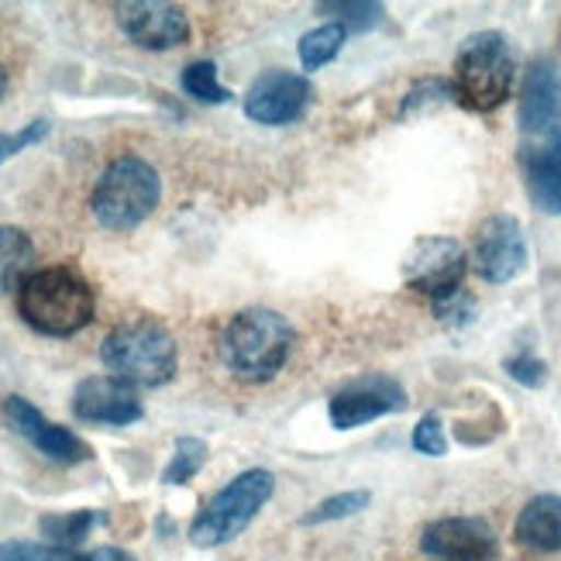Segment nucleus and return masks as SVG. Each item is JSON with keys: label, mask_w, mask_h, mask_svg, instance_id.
I'll return each instance as SVG.
<instances>
[{"label": "nucleus", "mask_w": 561, "mask_h": 561, "mask_svg": "<svg viewBox=\"0 0 561 561\" xmlns=\"http://www.w3.org/2000/svg\"><path fill=\"white\" fill-rule=\"evenodd\" d=\"M365 503H369V493L365 490H355V493H337L324 503L313 506V514L304 517V524H328V520H341V517H352L358 514V510H365Z\"/></svg>", "instance_id": "nucleus-23"}, {"label": "nucleus", "mask_w": 561, "mask_h": 561, "mask_svg": "<svg viewBox=\"0 0 561 561\" xmlns=\"http://www.w3.org/2000/svg\"><path fill=\"white\" fill-rule=\"evenodd\" d=\"M72 413L87 424L125 427V424L141 421L145 407L131 382L117 376H90L77 386V393H72Z\"/></svg>", "instance_id": "nucleus-12"}, {"label": "nucleus", "mask_w": 561, "mask_h": 561, "mask_svg": "<svg viewBox=\"0 0 561 561\" xmlns=\"http://www.w3.org/2000/svg\"><path fill=\"white\" fill-rule=\"evenodd\" d=\"M18 313L24 317V324L45 337H69L93 321L96 297L77 270L53 265V270H35L21 283Z\"/></svg>", "instance_id": "nucleus-1"}, {"label": "nucleus", "mask_w": 561, "mask_h": 561, "mask_svg": "<svg viewBox=\"0 0 561 561\" xmlns=\"http://www.w3.org/2000/svg\"><path fill=\"white\" fill-rule=\"evenodd\" d=\"M413 448L431 458H442L448 451L445 427H442V417H437V413H427V417H421V424L413 427Z\"/></svg>", "instance_id": "nucleus-26"}, {"label": "nucleus", "mask_w": 561, "mask_h": 561, "mask_svg": "<svg viewBox=\"0 0 561 561\" xmlns=\"http://www.w3.org/2000/svg\"><path fill=\"white\" fill-rule=\"evenodd\" d=\"M273 490H276L273 472H265V469L241 472L197 514V520L190 527V541L197 548L228 545L255 520L259 510L270 503Z\"/></svg>", "instance_id": "nucleus-6"}, {"label": "nucleus", "mask_w": 561, "mask_h": 561, "mask_svg": "<svg viewBox=\"0 0 561 561\" xmlns=\"http://www.w3.org/2000/svg\"><path fill=\"white\" fill-rule=\"evenodd\" d=\"M180 83L193 101H201V104H228L231 101V90L221 87V80H217L214 62H190L183 69Z\"/></svg>", "instance_id": "nucleus-20"}, {"label": "nucleus", "mask_w": 561, "mask_h": 561, "mask_svg": "<svg viewBox=\"0 0 561 561\" xmlns=\"http://www.w3.org/2000/svg\"><path fill=\"white\" fill-rule=\"evenodd\" d=\"M514 77L517 62L510 42L500 32H476L461 42L455 56V101L476 114H490L506 104Z\"/></svg>", "instance_id": "nucleus-3"}, {"label": "nucleus", "mask_w": 561, "mask_h": 561, "mask_svg": "<svg viewBox=\"0 0 561 561\" xmlns=\"http://www.w3.org/2000/svg\"><path fill=\"white\" fill-rule=\"evenodd\" d=\"M80 561H135L128 551H121V548H96L90 554H83Z\"/></svg>", "instance_id": "nucleus-30"}, {"label": "nucleus", "mask_w": 561, "mask_h": 561, "mask_svg": "<svg viewBox=\"0 0 561 561\" xmlns=\"http://www.w3.org/2000/svg\"><path fill=\"white\" fill-rule=\"evenodd\" d=\"M101 520L93 514V510H77V514H62V517H45L42 520V534L48 541H53L56 548H77L87 534H90V527Z\"/></svg>", "instance_id": "nucleus-21"}, {"label": "nucleus", "mask_w": 561, "mask_h": 561, "mask_svg": "<svg viewBox=\"0 0 561 561\" xmlns=\"http://www.w3.org/2000/svg\"><path fill=\"white\" fill-rule=\"evenodd\" d=\"M101 358L111 376L125 379L131 386H165L176 376V341L162 324L138 317V321L117 324L101 345Z\"/></svg>", "instance_id": "nucleus-4"}, {"label": "nucleus", "mask_w": 561, "mask_h": 561, "mask_svg": "<svg viewBox=\"0 0 561 561\" xmlns=\"http://www.w3.org/2000/svg\"><path fill=\"white\" fill-rule=\"evenodd\" d=\"M403 407H407V389L397 379L365 376L331 397V424L337 431H352L376 417H386V413H397Z\"/></svg>", "instance_id": "nucleus-10"}, {"label": "nucleus", "mask_w": 561, "mask_h": 561, "mask_svg": "<svg viewBox=\"0 0 561 561\" xmlns=\"http://www.w3.org/2000/svg\"><path fill=\"white\" fill-rule=\"evenodd\" d=\"M35 245L21 228L0 225V293L21 289V283L32 276Z\"/></svg>", "instance_id": "nucleus-18"}, {"label": "nucleus", "mask_w": 561, "mask_h": 561, "mask_svg": "<svg viewBox=\"0 0 561 561\" xmlns=\"http://www.w3.org/2000/svg\"><path fill=\"white\" fill-rule=\"evenodd\" d=\"M517 541L534 551H561V496H534L520 510Z\"/></svg>", "instance_id": "nucleus-17"}, {"label": "nucleus", "mask_w": 561, "mask_h": 561, "mask_svg": "<svg viewBox=\"0 0 561 561\" xmlns=\"http://www.w3.org/2000/svg\"><path fill=\"white\" fill-rule=\"evenodd\" d=\"M204 461H207V445L201 442V437H180L176 451H173V458H169V466L162 472V482L165 485H183L204 469Z\"/></svg>", "instance_id": "nucleus-22"}, {"label": "nucleus", "mask_w": 561, "mask_h": 561, "mask_svg": "<svg viewBox=\"0 0 561 561\" xmlns=\"http://www.w3.org/2000/svg\"><path fill=\"white\" fill-rule=\"evenodd\" d=\"M348 32L341 28L337 21L331 24H321V28H313L300 38V62L304 69H321L328 66L337 53H341V45H345Z\"/></svg>", "instance_id": "nucleus-19"}, {"label": "nucleus", "mask_w": 561, "mask_h": 561, "mask_svg": "<svg viewBox=\"0 0 561 561\" xmlns=\"http://www.w3.org/2000/svg\"><path fill=\"white\" fill-rule=\"evenodd\" d=\"M48 135V121H32L28 128H21L14 135H0V165H4L8 159H14L18 152H24L28 145L42 141Z\"/></svg>", "instance_id": "nucleus-28"}, {"label": "nucleus", "mask_w": 561, "mask_h": 561, "mask_svg": "<svg viewBox=\"0 0 561 561\" xmlns=\"http://www.w3.org/2000/svg\"><path fill=\"white\" fill-rule=\"evenodd\" d=\"M466 265H469L466 249H461L455 238L431 234V238L413 241L410 252L403 255V279L417 293H427V297L442 304L458 293Z\"/></svg>", "instance_id": "nucleus-7"}, {"label": "nucleus", "mask_w": 561, "mask_h": 561, "mask_svg": "<svg viewBox=\"0 0 561 561\" xmlns=\"http://www.w3.org/2000/svg\"><path fill=\"white\" fill-rule=\"evenodd\" d=\"M293 348V324L279 310L249 307L221 334V358L238 379L265 382L273 379Z\"/></svg>", "instance_id": "nucleus-2"}, {"label": "nucleus", "mask_w": 561, "mask_h": 561, "mask_svg": "<svg viewBox=\"0 0 561 561\" xmlns=\"http://www.w3.org/2000/svg\"><path fill=\"white\" fill-rule=\"evenodd\" d=\"M117 28L128 35L138 48H152L165 53L190 38V21L183 8L162 4V0H131V4H117Z\"/></svg>", "instance_id": "nucleus-11"}, {"label": "nucleus", "mask_w": 561, "mask_h": 561, "mask_svg": "<svg viewBox=\"0 0 561 561\" xmlns=\"http://www.w3.org/2000/svg\"><path fill=\"white\" fill-rule=\"evenodd\" d=\"M561 125V69L554 59H534L524 72L520 90V128L545 135Z\"/></svg>", "instance_id": "nucleus-15"}, {"label": "nucleus", "mask_w": 561, "mask_h": 561, "mask_svg": "<svg viewBox=\"0 0 561 561\" xmlns=\"http://www.w3.org/2000/svg\"><path fill=\"white\" fill-rule=\"evenodd\" d=\"M4 87H8V72H4V66H0V96H4Z\"/></svg>", "instance_id": "nucleus-31"}, {"label": "nucleus", "mask_w": 561, "mask_h": 561, "mask_svg": "<svg viewBox=\"0 0 561 561\" xmlns=\"http://www.w3.org/2000/svg\"><path fill=\"white\" fill-rule=\"evenodd\" d=\"M520 162L534 207L545 214H561V125H554L551 131L538 135L534 145H527Z\"/></svg>", "instance_id": "nucleus-16"}, {"label": "nucleus", "mask_w": 561, "mask_h": 561, "mask_svg": "<svg viewBox=\"0 0 561 561\" xmlns=\"http://www.w3.org/2000/svg\"><path fill=\"white\" fill-rule=\"evenodd\" d=\"M0 561H77L66 548L35 545V541H4L0 545Z\"/></svg>", "instance_id": "nucleus-24"}, {"label": "nucleus", "mask_w": 561, "mask_h": 561, "mask_svg": "<svg viewBox=\"0 0 561 561\" xmlns=\"http://www.w3.org/2000/svg\"><path fill=\"white\" fill-rule=\"evenodd\" d=\"M437 101H455V87L448 80H421L417 87L407 93L400 114L410 117V114H417L421 104H437Z\"/></svg>", "instance_id": "nucleus-27"}, {"label": "nucleus", "mask_w": 561, "mask_h": 561, "mask_svg": "<svg viewBox=\"0 0 561 561\" xmlns=\"http://www.w3.org/2000/svg\"><path fill=\"white\" fill-rule=\"evenodd\" d=\"M310 104V83L300 72H289V69H270L262 72V77L249 87L245 101V114L259 125H270V128H279V125H289V121H297Z\"/></svg>", "instance_id": "nucleus-9"}, {"label": "nucleus", "mask_w": 561, "mask_h": 561, "mask_svg": "<svg viewBox=\"0 0 561 561\" xmlns=\"http://www.w3.org/2000/svg\"><path fill=\"white\" fill-rule=\"evenodd\" d=\"M321 11H337V24L345 32H369L379 24L382 8L379 4H321Z\"/></svg>", "instance_id": "nucleus-25"}, {"label": "nucleus", "mask_w": 561, "mask_h": 561, "mask_svg": "<svg viewBox=\"0 0 561 561\" xmlns=\"http://www.w3.org/2000/svg\"><path fill=\"white\" fill-rule=\"evenodd\" d=\"M421 548L442 561H490L496 554V538L485 520L448 517V520H434L424 530Z\"/></svg>", "instance_id": "nucleus-14"}, {"label": "nucleus", "mask_w": 561, "mask_h": 561, "mask_svg": "<svg viewBox=\"0 0 561 561\" xmlns=\"http://www.w3.org/2000/svg\"><path fill=\"white\" fill-rule=\"evenodd\" d=\"M4 417L8 424L21 434V437H28V442L45 455V458H53V461H62V466H77V461H87L90 458V445L80 442L77 434L53 424V421H45L42 413L24 400V397H8L4 400Z\"/></svg>", "instance_id": "nucleus-13"}, {"label": "nucleus", "mask_w": 561, "mask_h": 561, "mask_svg": "<svg viewBox=\"0 0 561 561\" xmlns=\"http://www.w3.org/2000/svg\"><path fill=\"white\" fill-rule=\"evenodd\" d=\"M472 262L485 283H510L527 270V238L514 214L485 217L476 234Z\"/></svg>", "instance_id": "nucleus-8"}, {"label": "nucleus", "mask_w": 561, "mask_h": 561, "mask_svg": "<svg viewBox=\"0 0 561 561\" xmlns=\"http://www.w3.org/2000/svg\"><path fill=\"white\" fill-rule=\"evenodd\" d=\"M506 373L510 379H517L524 386H541L545 382V362L541 358H534V355H517V358H506Z\"/></svg>", "instance_id": "nucleus-29"}, {"label": "nucleus", "mask_w": 561, "mask_h": 561, "mask_svg": "<svg viewBox=\"0 0 561 561\" xmlns=\"http://www.w3.org/2000/svg\"><path fill=\"white\" fill-rule=\"evenodd\" d=\"M162 201V180L156 165L138 156L114 159L93 186V217L107 231H131L149 217Z\"/></svg>", "instance_id": "nucleus-5"}]
</instances>
